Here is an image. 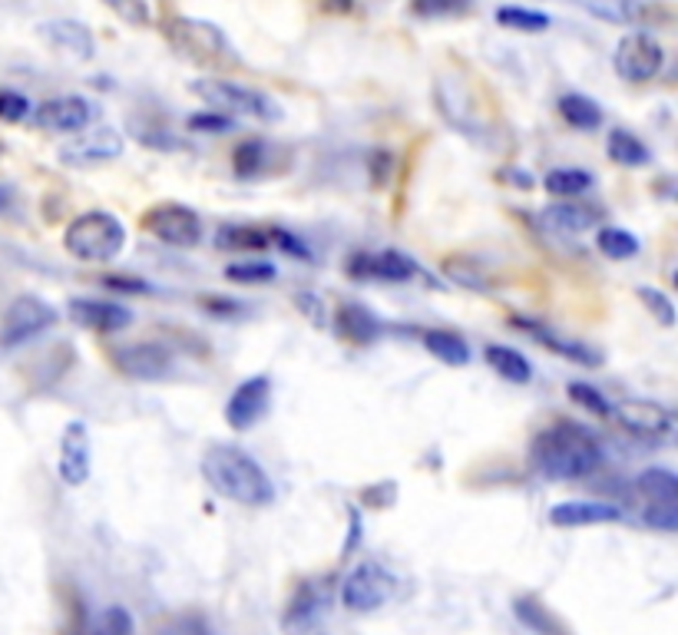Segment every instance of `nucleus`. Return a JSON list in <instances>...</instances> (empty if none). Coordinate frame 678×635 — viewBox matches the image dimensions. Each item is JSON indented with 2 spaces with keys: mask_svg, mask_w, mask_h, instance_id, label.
<instances>
[{
  "mask_svg": "<svg viewBox=\"0 0 678 635\" xmlns=\"http://www.w3.org/2000/svg\"><path fill=\"white\" fill-rule=\"evenodd\" d=\"M530 463L546 481H582L600 470L603 447L589 427L576 421H553L533 437Z\"/></svg>",
  "mask_w": 678,
  "mask_h": 635,
  "instance_id": "f257e3e1",
  "label": "nucleus"
},
{
  "mask_svg": "<svg viewBox=\"0 0 678 635\" xmlns=\"http://www.w3.org/2000/svg\"><path fill=\"white\" fill-rule=\"evenodd\" d=\"M202 476L206 484L238 503V507H272L275 503V484L269 470L251 457L248 450L235 447V444H212L202 453Z\"/></svg>",
  "mask_w": 678,
  "mask_h": 635,
  "instance_id": "f03ea898",
  "label": "nucleus"
},
{
  "mask_svg": "<svg viewBox=\"0 0 678 635\" xmlns=\"http://www.w3.org/2000/svg\"><path fill=\"white\" fill-rule=\"evenodd\" d=\"M63 249L76 262L107 265L126 249V225L113 212H103V209L79 212L63 232Z\"/></svg>",
  "mask_w": 678,
  "mask_h": 635,
  "instance_id": "7ed1b4c3",
  "label": "nucleus"
},
{
  "mask_svg": "<svg viewBox=\"0 0 678 635\" xmlns=\"http://www.w3.org/2000/svg\"><path fill=\"white\" fill-rule=\"evenodd\" d=\"M189 94L199 97L202 103H209L215 113L222 116H245V120H259V123H279L282 120V107L256 90V87H242L235 79H193Z\"/></svg>",
  "mask_w": 678,
  "mask_h": 635,
  "instance_id": "20e7f679",
  "label": "nucleus"
},
{
  "mask_svg": "<svg viewBox=\"0 0 678 635\" xmlns=\"http://www.w3.org/2000/svg\"><path fill=\"white\" fill-rule=\"evenodd\" d=\"M165 34H169V43H173L176 53H183L186 60H193L199 66H229V63H238L232 40L212 21L176 17V21H169Z\"/></svg>",
  "mask_w": 678,
  "mask_h": 635,
  "instance_id": "39448f33",
  "label": "nucleus"
},
{
  "mask_svg": "<svg viewBox=\"0 0 678 635\" xmlns=\"http://www.w3.org/2000/svg\"><path fill=\"white\" fill-rule=\"evenodd\" d=\"M642 523L658 533L678 530V476L668 466H649L636 476Z\"/></svg>",
  "mask_w": 678,
  "mask_h": 635,
  "instance_id": "423d86ee",
  "label": "nucleus"
},
{
  "mask_svg": "<svg viewBox=\"0 0 678 635\" xmlns=\"http://www.w3.org/2000/svg\"><path fill=\"white\" fill-rule=\"evenodd\" d=\"M143 228L156 238V242L169 249H196L202 246V215L186 202H156L143 212Z\"/></svg>",
  "mask_w": 678,
  "mask_h": 635,
  "instance_id": "0eeeda50",
  "label": "nucleus"
},
{
  "mask_svg": "<svg viewBox=\"0 0 678 635\" xmlns=\"http://www.w3.org/2000/svg\"><path fill=\"white\" fill-rule=\"evenodd\" d=\"M57 325V308L37 295H21L0 318V351H14Z\"/></svg>",
  "mask_w": 678,
  "mask_h": 635,
  "instance_id": "6e6552de",
  "label": "nucleus"
},
{
  "mask_svg": "<svg viewBox=\"0 0 678 635\" xmlns=\"http://www.w3.org/2000/svg\"><path fill=\"white\" fill-rule=\"evenodd\" d=\"M126 139L120 129H113L110 123L100 126H87L70 136V142L60 146V163L76 166V170H90L97 163H110V159L123 155Z\"/></svg>",
  "mask_w": 678,
  "mask_h": 635,
  "instance_id": "1a4fd4ad",
  "label": "nucleus"
},
{
  "mask_svg": "<svg viewBox=\"0 0 678 635\" xmlns=\"http://www.w3.org/2000/svg\"><path fill=\"white\" fill-rule=\"evenodd\" d=\"M391 596H394V576L374 560L358 563L342 583V606L348 612H374Z\"/></svg>",
  "mask_w": 678,
  "mask_h": 635,
  "instance_id": "9d476101",
  "label": "nucleus"
},
{
  "mask_svg": "<svg viewBox=\"0 0 678 635\" xmlns=\"http://www.w3.org/2000/svg\"><path fill=\"white\" fill-rule=\"evenodd\" d=\"M613 66L626 84H649L665 66V50L652 34H626L613 53Z\"/></svg>",
  "mask_w": 678,
  "mask_h": 635,
  "instance_id": "9b49d317",
  "label": "nucleus"
},
{
  "mask_svg": "<svg viewBox=\"0 0 678 635\" xmlns=\"http://www.w3.org/2000/svg\"><path fill=\"white\" fill-rule=\"evenodd\" d=\"M269 404H272V377L269 374L245 377L229 394V401H225V421L238 434L242 431H251V427H256L269 414Z\"/></svg>",
  "mask_w": 678,
  "mask_h": 635,
  "instance_id": "f8f14e48",
  "label": "nucleus"
},
{
  "mask_svg": "<svg viewBox=\"0 0 678 635\" xmlns=\"http://www.w3.org/2000/svg\"><path fill=\"white\" fill-rule=\"evenodd\" d=\"M60 481L66 487H83L94 470V444L90 427L83 421H70L60 434Z\"/></svg>",
  "mask_w": 678,
  "mask_h": 635,
  "instance_id": "ddd939ff",
  "label": "nucleus"
},
{
  "mask_svg": "<svg viewBox=\"0 0 678 635\" xmlns=\"http://www.w3.org/2000/svg\"><path fill=\"white\" fill-rule=\"evenodd\" d=\"M613 424H619L622 431L636 434V437H649V440H658V437H668L671 434V411H665L662 404H652V401H619V404H609V418Z\"/></svg>",
  "mask_w": 678,
  "mask_h": 635,
  "instance_id": "4468645a",
  "label": "nucleus"
},
{
  "mask_svg": "<svg viewBox=\"0 0 678 635\" xmlns=\"http://www.w3.org/2000/svg\"><path fill=\"white\" fill-rule=\"evenodd\" d=\"M34 123L44 129V133H60V136H73L79 129L94 126V103L83 100L76 94H66V97H53L47 103H40L34 110Z\"/></svg>",
  "mask_w": 678,
  "mask_h": 635,
  "instance_id": "2eb2a0df",
  "label": "nucleus"
},
{
  "mask_svg": "<svg viewBox=\"0 0 678 635\" xmlns=\"http://www.w3.org/2000/svg\"><path fill=\"white\" fill-rule=\"evenodd\" d=\"M113 361L126 377H136V381H162L173 371V354L159 341H130L113 351Z\"/></svg>",
  "mask_w": 678,
  "mask_h": 635,
  "instance_id": "dca6fc26",
  "label": "nucleus"
},
{
  "mask_svg": "<svg viewBox=\"0 0 678 635\" xmlns=\"http://www.w3.org/2000/svg\"><path fill=\"white\" fill-rule=\"evenodd\" d=\"M70 318L87 332H97V335H113V332H123L130 325L133 311L116 304V301H100V298H73L70 301Z\"/></svg>",
  "mask_w": 678,
  "mask_h": 635,
  "instance_id": "f3484780",
  "label": "nucleus"
},
{
  "mask_svg": "<svg viewBox=\"0 0 678 635\" xmlns=\"http://www.w3.org/2000/svg\"><path fill=\"white\" fill-rule=\"evenodd\" d=\"M348 275L352 278H365V282H410L414 275H417V265L407 259V256H400V252H394V249H387V252H365V256H355L352 262H348Z\"/></svg>",
  "mask_w": 678,
  "mask_h": 635,
  "instance_id": "a211bd4d",
  "label": "nucleus"
},
{
  "mask_svg": "<svg viewBox=\"0 0 678 635\" xmlns=\"http://www.w3.org/2000/svg\"><path fill=\"white\" fill-rule=\"evenodd\" d=\"M622 510L606 500H566L550 510V523L556 530H582V526H606L619 523Z\"/></svg>",
  "mask_w": 678,
  "mask_h": 635,
  "instance_id": "6ab92c4d",
  "label": "nucleus"
},
{
  "mask_svg": "<svg viewBox=\"0 0 678 635\" xmlns=\"http://www.w3.org/2000/svg\"><path fill=\"white\" fill-rule=\"evenodd\" d=\"M40 37L66 60L87 63L97 53V40L90 34V27H83L79 21H47L40 27Z\"/></svg>",
  "mask_w": 678,
  "mask_h": 635,
  "instance_id": "aec40b11",
  "label": "nucleus"
},
{
  "mask_svg": "<svg viewBox=\"0 0 678 635\" xmlns=\"http://www.w3.org/2000/svg\"><path fill=\"white\" fill-rule=\"evenodd\" d=\"M514 328H523V332L537 335V338L543 341V348L556 351L559 358H566V361H572V364H585V368H592V364H600V361H603V354H600V351H592L589 345H582V341H569V338H559V335H553V332H550V328H543V325H530V322H523V318H514Z\"/></svg>",
  "mask_w": 678,
  "mask_h": 635,
  "instance_id": "412c9836",
  "label": "nucleus"
},
{
  "mask_svg": "<svg viewBox=\"0 0 678 635\" xmlns=\"http://www.w3.org/2000/svg\"><path fill=\"white\" fill-rule=\"evenodd\" d=\"M514 615L537 635H572L569 625L550 606H543L537 596H517L514 599Z\"/></svg>",
  "mask_w": 678,
  "mask_h": 635,
  "instance_id": "4be33fe9",
  "label": "nucleus"
},
{
  "mask_svg": "<svg viewBox=\"0 0 678 635\" xmlns=\"http://www.w3.org/2000/svg\"><path fill=\"white\" fill-rule=\"evenodd\" d=\"M483 361L493 368V374H500L510 384H530L533 381V364L527 354H520L510 345H486L483 348Z\"/></svg>",
  "mask_w": 678,
  "mask_h": 635,
  "instance_id": "5701e85b",
  "label": "nucleus"
},
{
  "mask_svg": "<svg viewBox=\"0 0 678 635\" xmlns=\"http://www.w3.org/2000/svg\"><path fill=\"white\" fill-rule=\"evenodd\" d=\"M334 325H337V335L348 338L352 345H368V341H374L381 335L378 318L368 308H361V304H342V308H337Z\"/></svg>",
  "mask_w": 678,
  "mask_h": 635,
  "instance_id": "b1692460",
  "label": "nucleus"
},
{
  "mask_svg": "<svg viewBox=\"0 0 678 635\" xmlns=\"http://www.w3.org/2000/svg\"><path fill=\"white\" fill-rule=\"evenodd\" d=\"M423 348H428L441 364L447 368H464L470 364V345L457 335V332H447V328H428L420 335Z\"/></svg>",
  "mask_w": 678,
  "mask_h": 635,
  "instance_id": "393cba45",
  "label": "nucleus"
},
{
  "mask_svg": "<svg viewBox=\"0 0 678 635\" xmlns=\"http://www.w3.org/2000/svg\"><path fill=\"white\" fill-rule=\"evenodd\" d=\"M318 593H315V586L311 583H301L295 593H292V599H288V606H285V612H282V625L288 628V632H308L311 625H315V619H318Z\"/></svg>",
  "mask_w": 678,
  "mask_h": 635,
  "instance_id": "a878e982",
  "label": "nucleus"
},
{
  "mask_svg": "<svg viewBox=\"0 0 678 635\" xmlns=\"http://www.w3.org/2000/svg\"><path fill=\"white\" fill-rule=\"evenodd\" d=\"M606 155L613 159L616 166H629V170L649 166V159H652L649 146H645L636 133H629V129H613V133H609V139H606Z\"/></svg>",
  "mask_w": 678,
  "mask_h": 635,
  "instance_id": "bb28decb",
  "label": "nucleus"
},
{
  "mask_svg": "<svg viewBox=\"0 0 678 635\" xmlns=\"http://www.w3.org/2000/svg\"><path fill=\"white\" fill-rule=\"evenodd\" d=\"M103 4L130 27H159L162 24V0H103Z\"/></svg>",
  "mask_w": 678,
  "mask_h": 635,
  "instance_id": "cd10ccee",
  "label": "nucleus"
},
{
  "mask_svg": "<svg viewBox=\"0 0 678 635\" xmlns=\"http://www.w3.org/2000/svg\"><path fill=\"white\" fill-rule=\"evenodd\" d=\"M559 116L572 126V129H582V133H592L603 126V110L596 100H589L582 94H566L559 100Z\"/></svg>",
  "mask_w": 678,
  "mask_h": 635,
  "instance_id": "c85d7f7f",
  "label": "nucleus"
},
{
  "mask_svg": "<svg viewBox=\"0 0 678 635\" xmlns=\"http://www.w3.org/2000/svg\"><path fill=\"white\" fill-rule=\"evenodd\" d=\"M543 222L556 232L576 235V232H585V228L596 225V212L585 209V206H572V199H569V202H559V206H546Z\"/></svg>",
  "mask_w": 678,
  "mask_h": 635,
  "instance_id": "c756f323",
  "label": "nucleus"
},
{
  "mask_svg": "<svg viewBox=\"0 0 678 635\" xmlns=\"http://www.w3.org/2000/svg\"><path fill=\"white\" fill-rule=\"evenodd\" d=\"M596 246H600V252H603L606 259H613V262H626V259H636V256H639V238H636L629 228H619V225L600 228Z\"/></svg>",
  "mask_w": 678,
  "mask_h": 635,
  "instance_id": "7c9ffc66",
  "label": "nucleus"
},
{
  "mask_svg": "<svg viewBox=\"0 0 678 635\" xmlns=\"http://www.w3.org/2000/svg\"><path fill=\"white\" fill-rule=\"evenodd\" d=\"M543 186H546V192H550V196H559V199H576V196H582V192L592 186V176H589L585 170H569V166H563V170L546 173Z\"/></svg>",
  "mask_w": 678,
  "mask_h": 635,
  "instance_id": "2f4dec72",
  "label": "nucleus"
},
{
  "mask_svg": "<svg viewBox=\"0 0 678 635\" xmlns=\"http://www.w3.org/2000/svg\"><path fill=\"white\" fill-rule=\"evenodd\" d=\"M133 632H136V622L126 606H103L94 615L87 635H133Z\"/></svg>",
  "mask_w": 678,
  "mask_h": 635,
  "instance_id": "473e14b6",
  "label": "nucleus"
},
{
  "mask_svg": "<svg viewBox=\"0 0 678 635\" xmlns=\"http://www.w3.org/2000/svg\"><path fill=\"white\" fill-rule=\"evenodd\" d=\"M496 24L506 30H520V34H543L550 30V17L540 11H527V8H500L496 11Z\"/></svg>",
  "mask_w": 678,
  "mask_h": 635,
  "instance_id": "72a5a7b5",
  "label": "nucleus"
},
{
  "mask_svg": "<svg viewBox=\"0 0 678 635\" xmlns=\"http://www.w3.org/2000/svg\"><path fill=\"white\" fill-rule=\"evenodd\" d=\"M219 238H222L219 246H229V249H269V246H272V232L256 228V225H232V228H222Z\"/></svg>",
  "mask_w": 678,
  "mask_h": 635,
  "instance_id": "f704fd0d",
  "label": "nucleus"
},
{
  "mask_svg": "<svg viewBox=\"0 0 678 635\" xmlns=\"http://www.w3.org/2000/svg\"><path fill=\"white\" fill-rule=\"evenodd\" d=\"M222 275L235 285H262V282H272L279 275V269L272 262L259 259V262H232V265H225Z\"/></svg>",
  "mask_w": 678,
  "mask_h": 635,
  "instance_id": "c9c22d12",
  "label": "nucleus"
},
{
  "mask_svg": "<svg viewBox=\"0 0 678 635\" xmlns=\"http://www.w3.org/2000/svg\"><path fill=\"white\" fill-rule=\"evenodd\" d=\"M576 4L606 24H629L632 17V0H576Z\"/></svg>",
  "mask_w": 678,
  "mask_h": 635,
  "instance_id": "e433bc0d",
  "label": "nucleus"
},
{
  "mask_svg": "<svg viewBox=\"0 0 678 635\" xmlns=\"http://www.w3.org/2000/svg\"><path fill=\"white\" fill-rule=\"evenodd\" d=\"M566 394L572 397V401L579 408H585L589 414H596V418H609V401H606V394L600 387H592L585 381H569L566 384Z\"/></svg>",
  "mask_w": 678,
  "mask_h": 635,
  "instance_id": "4c0bfd02",
  "label": "nucleus"
},
{
  "mask_svg": "<svg viewBox=\"0 0 678 635\" xmlns=\"http://www.w3.org/2000/svg\"><path fill=\"white\" fill-rule=\"evenodd\" d=\"M262 155H266V146H262L259 139H245V142H238V149H235V155H232V170H235V176H242V179L256 176V173L262 170Z\"/></svg>",
  "mask_w": 678,
  "mask_h": 635,
  "instance_id": "58836bf2",
  "label": "nucleus"
},
{
  "mask_svg": "<svg viewBox=\"0 0 678 635\" xmlns=\"http://www.w3.org/2000/svg\"><path fill=\"white\" fill-rule=\"evenodd\" d=\"M636 295H639V301L652 311V318H655V322H658L662 328H671V325H675V304H671V298H668L665 291L649 288V285H639Z\"/></svg>",
  "mask_w": 678,
  "mask_h": 635,
  "instance_id": "ea45409f",
  "label": "nucleus"
},
{
  "mask_svg": "<svg viewBox=\"0 0 678 635\" xmlns=\"http://www.w3.org/2000/svg\"><path fill=\"white\" fill-rule=\"evenodd\" d=\"M410 11L417 17H457L470 11V0H414Z\"/></svg>",
  "mask_w": 678,
  "mask_h": 635,
  "instance_id": "a19ab883",
  "label": "nucleus"
},
{
  "mask_svg": "<svg viewBox=\"0 0 678 635\" xmlns=\"http://www.w3.org/2000/svg\"><path fill=\"white\" fill-rule=\"evenodd\" d=\"M30 116V100L17 90H0V120L4 123H24Z\"/></svg>",
  "mask_w": 678,
  "mask_h": 635,
  "instance_id": "79ce46f5",
  "label": "nucleus"
},
{
  "mask_svg": "<svg viewBox=\"0 0 678 635\" xmlns=\"http://www.w3.org/2000/svg\"><path fill=\"white\" fill-rule=\"evenodd\" d=\"M232 126V116H222V113H196L189 116V129L193 133H225Z\"/></svg>",
  "mask_w": 678,
  "mask_h": 635,
  "instance_id": "37998d69",
  "label": "nucleus"
},
{
  "mask_svg": "<svg viewBox=\"0 0 678 635\" xmlns=\"http://www.w3.org/2000/svg\"><path fill=\"white\" fill-rule=\"evenodd\" d=\"M272 238H275V246H279V249H285V252H292V256L308 259V249L298 242V235H292V232H285V228H275V232H272Z\"/></svg>",
  "mask_w": 678,
  "mask_h": 635,
  "instance_id": "c03bdc74",
  "label": "nucleus"
},
{
  "mask_svg": "<svg viewBox=\"0 0 678 635\" xmlns=\"http://www.w3.org/2000/svg\"><path fill=\"white\" fill-rule=\"evenodd\" d=\"M103 285H107V288H126L130 295H146V291H149V285H146V282L130 278V275H123V278H120V275H107V278H103Z\"/></svg>",
  "mask_w": 678,
  "mask_h": 635,
  "instance_id": "a18cd8bd",
  "label": "nucleus"
},
{
  "mask_svg": "<svg viewBox=\"0 0 678 635\" xmlns=\"http://www.w3.org/2000/svg\"><path fill=\"white\" fill-rule=\"evenodd\" d=\"M355 8V0H324V11H334V14H345Z\"/></svg>",
  "mask_w": 678,
  "mask_h": 635,
  "instance_id": "49530a36",
  "label": "nucleus"
},
{
  "mask_svg": "<svg viewBox=\"0 0 678 635\" xmlns=\"http://www.w3.org/2000/svg\"><path fill=\"white\" fill-rule=\"evenodd\" d=\"M0 152H4V146H0Z\"/></svg>",
  "mask_w": 678,
  "mask_h": 635,
  "instance_id": "de8ad7c7",
  "label": "nucleus"
}]
</instances>
